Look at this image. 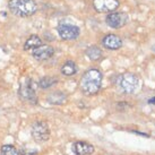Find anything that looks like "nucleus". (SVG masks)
Masks as SVG:
<instances>
[{"label":"nucleus","instance_id":"1","mask_svg":"<svg viewBox=\"0 0 155 155\" xmlns=\"http://www.w3.org/2000/svg\"><path fill=\"white\" fill-rule=\"evenodd\" d=\"M102 73L99 69H90L83 75L81 79V88L86 95H94L102 86Z\"/></svg>","mask_w":155,"mask_h":155},{"label":"nucleus","instance_id":"2","mask_svg":"<svg viewBox=\"0 0 155 155\" xmlns=\"http://www.w3.org/2000/svg\"><path fill=\"white\" fill-rule=\"evenodd\" d=\"M8 7L14 15L19 17L31 16L38 10V5L34 0H10Z\"/></svg>","mask_w":155,"mask_h":155},{"label":"nucleus","instance_id":"3","mask_svg":"<svg viewBox=\"0 0 155 155\" xmlns=\"http://www.w3.org/2000/svg\"><path fill=\"white\" fill-rule=\"evenodd\" d=\"M117 86L125 94H134L139 90L140 81L137 75L133 73H124L118 77Z\"/></svg>","mask_w":155,"mask_h":155},{"label":"nucleus","instance_id":"4","mask_svg":"<svg viewBox=\"0 0 155 155\" xmlns=\"http://www.w3.org/2000/svg\"><path fill=\"white\" fill-rule=\"evenodd\" d=\"M32 137L36 143H44L50 138V129L47 122L36 121L32 126Z\"/></svg>","mask_w":155,"mask_h":155},{"label":"nucleus","instance_id":"5","mask_svg":"<svg viewBox=\"0 0 155 155\" xmlns=\"http://www.w3.org/2000/svg\"><path fill=\"white\" fill-rule=\"evenodd\" d=\"M128 21H129V15L122 13V12L110 13L105 18L107 25L110 26L111 28H114V30H119L121 27H124L128 23Z\"/></svg>","mask_w":155,"mask_h":155},{"label":"nucleus","instance_id":"6","mask_svg":"<svg viewBox=\"0 0 155 155\" xmlns=\"http://www.w3.org/2000/svg\"><path fill=\"white\" fill-rule=\"evenodd\" d=\"M18 94L23 100L28 101L31 103H36V101H38V97L35 94L34 83L32 82V79H26L25 82H23L21 84Z\"/></svg>","mask_w":155,"mask_h":155},{"label":"nucleus","instance_id":"7","mask_svg":"<svg viewBox=\"0 0 155 155\" xmlns=\"http://www.w3.org/2000/svg\"><path fill=\"white\" fill-rule=\"evenodd\" d=\"M119 6V0H93V7L97 13H113Z\"/></svg>","mask_w":155,"mask_h":155},{"label":"nucleus","instance_id":"8","mask_svg":"<svg viewBox=\"0 0 155 155\" xmlns=\"http://www.w3.org/2000/svg\"><path fill=\"white\" fill-rule=\"evenodd\" d=\"M58 33L60 35L61 39L64 40H75L79 36L81 31L77 26L71 25V24H60L58 26Z\"/></svg>","mask_w":155,"mask_h":155},{"label":"nucleus","instance_id":"9","mask_svg":"<svg viewBox=\"0 0 155 155\" xmlns=\"http://www.w3.org/2000/svg\"><path fill=\"white\" fill-rule=\"evenodd\" d=\"M53 52H54V50H53L52 47L48 45V44H41L40 47H38L32 51V54H33V57L36 60L44 61L49 59V58H51Z\"/></svg>","mask_w":155,"mask_h":155},{"label":"nucleus","instance_id":"10","mask_svg":"<svg viewBox=\"0 0 155 155\" xmlns=\"http://www.w3.org/2000/svg\"><path fill=\"white\" fill-rule=\"evenodd\" d=\"M102 45L109 50H117L122 47V40L121 38H119V35L108 34L102 40Z\"/></svg>","mask_w":155,"mask_h":155},{"label":"nucleus","instance_id":"11","mask_svg":"<svg viewBox=\"0 0 155 155\" xmlns=\"http://www.w3.org/2000/svg\"><path fill=\"white\" fill-rule=\"evenodd\" d=\"M73 151L76 155H92L94 153V146L85 142H77L73 145Z\"/></svg>","mask_w":155,"mask_h":155},{"label":"nucleus","instance_id":"12","mask_svg":"<svg viewBox=\"0 0 155 155\" xmlns=\"http://www.w3.org/2000/svg\"><path fill=\"white\" fill-rule=\"evenodd\" d=\"M67 100V95L62 92H53L48 96V102L51 104H56V105H61L64 104Z\"/></svg>","mask_w":155,"mask_h":155},{"label":"nucleus","instance_id":"13","mask_svg":"<svg viewBox=\"0 0 155 155\" xmlns=\"http://www.w3.org/2000/svg\"><path fill=\"white\" fill-rule=\"evenodd\" d=\"M41 44H42V41L40 39V36H38V35H31L28 40L24 44V50H26V51H33L34 49L40 47Z\"/></svg>","mask_w":155,"mask_h":155},{"label":"nucleus","instance_id":"14","mask_svg":"<svg viewBox=\"0 0 155 155\" xmlns=\"http://www.w3.org/2000/svg\"><path fill=\"white\" fill-rule=\"evenodd\" d=\"M86 56L87 58L92 61H97L101 59V57H102V50L100 49L99 47H96V45H91L86 49Z\"/></svg>","mask_w":155,"mask_h":155},{"label":"nucleus","instance_id":"15","mask_svg":"<svg viewBox=\"0 0 155 155\" xmlns=\"http://www.w3.org/2000/svg\"><path fill=\"white\" fill-rule=\"evenodd\" d=\"M61 73L65 76H73L77 73V66L74 61H66L61 67Z\"/></svg>","mask_w":155,"mask_h":155},{"label":"nucleus","instance_id":"16","mask_svg":"<svg viewBox=\"0 0 155 155\" xmlns=\"http://www.w3.org/2000/svg\"><path fill=\"white\" fill-rule=\"evenodd\" d=\"M54 84H57V78L51 77V76H47V77H43L40 79L39 86L41 88H49V87L53 86Z\"/></svg>","mask_w":155,"mask_h":155},{"label":"nucleus","instance_id":"17","mask_svg":"<svg viewBox=\"0 0 155 155\" xmlns=\"http://www.w3.org/2000/svg\"><path fill=\"white\" fill-rule=\"evenodd\" d=\"M1 154L2 155H21L19 151L13 145H4L1 147Z\"/></svg>","mask_w":155,"mask_h":155},{"label":"nucleus","instance_id":"18","mask_svg":"<svg viewBox=\"0 0 155 155\" xmlns=\"http://www.w3.org/2000/svg\"><path fill=\"white\" fill-rule=\"evenodd\" d=\"M19 153H21V155H36L38 154V152L36 151H28V150H26V148L22 150Z\"/></svg>","mask_w":155,"mask_h":155},{"label":"nucleus","instance_id":"19","mask_svg":"<svg viewBox=\"0 0 155 155\" xmlns=\"http://www.w3.org/2000/svg\"><path fill=\"white\" fill-rule=\"evenodd\" d=\"M148 102H150V103H151V104H154V105H155V96H154V97H152V99L150 100Z\"/></svg>","mask_w":155,"mask_h":155},{"label":"nucleus","instance_id":"20","mask_svg":"<svg viewBox=\"0 0 155 155\" xmlns=\"http://www.w3.org/2000/svg\"><path fill=\"white\" fill-rule=\"evenodd\" d=\"M153 50H154V51H155V47H153Z\"/></svg>","mask_w":155,"mask_h":155},{"label":"nucleus","instance_id":"21","mask_svg":"<svg viewBox=\"0 0 155 155\" xmlns=\"http://www.w3.org/2000/svg\"><path fill=\"white\" fill-rule=\"evenodd\" d=\"M0 155H2V154H0Z\"/></svg>","mask_w":155,"mask_h":155}]
</instances>
